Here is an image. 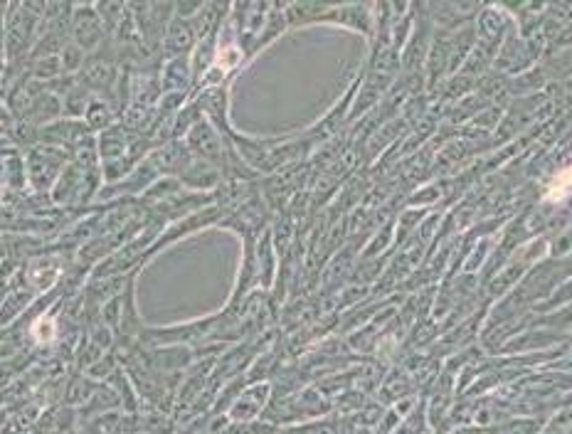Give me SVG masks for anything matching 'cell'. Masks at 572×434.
<instances>
[{
  "mask_svg": "<svg viewBox=\"0 0 572 434\" xmlns=\"http://www.w3.org/2000/svg\"><path fill=\"white\" fill-rule=\"evenodd\" d=\"M319 23H338L343 28L356 30L360 35H370L373 28V18H370V8L365 5H348V8H326Z\"/></svg>",
  "mask_w": 572,
  "mask_h": 434,
  "instance_id": "6da1fadb",
  "label": "cell"
},
{
  "mask_svg": "<svg viewBox=\"0 0 572 434\" xmlns=\"http://www.w3.org/2000/svg\"><path fill=\"white\" fill-rule=\"evenodd\" d=\"M190 42H193V30H190L188 18H178L171 23V30H168V50L171 52H183L188 50Z\"/></svg>",
  "mask_w": 572,
  "mask_h": 434,
  "instance_id": "7a4b0ae2",
  "label": "cell"
},
{
  "mask_svg": "<svg viewBox=\"0 0 572 434\" xmlns=\"http://www.w3.org/2000/svg\"><path fill=\"white\" fill-rule=\"evenodd\" d=\"M89 124L94 126V129H104V126L109 124L107 119V107L104 104H92V111H89Z\"/></svg>",
  "mask_w": 572,
  "mask_h": 434,
  "instance_id": "3957f363",
  "label": "cell"
}]
</instances>
